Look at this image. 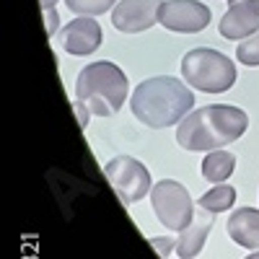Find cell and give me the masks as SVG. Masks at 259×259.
I'll return each instance as SVG.
<instances>
[{
    "label": "cell",
    "instance_id": "obj_1",
    "mask_svg": "<svg viewBox=\"0 0 259 259\" xmlns=\"http://www.w3.org/2000/svg\"><path fill=\"white\" fill-rule=\"evenodd\" d=\"M249 127L244 109L231 104H210L202 109H192L177 127V143L184 150H218L236 143Z\"/></svg>",
    "mask_w": 259,
    "mask_h": 259
},
{
    "label": "cell",
    "instance_id": "obj_2",
    "mask_svg": "<svg viewBox=\"0 0 259 259\" xmlns=\"http://www.w3.org/2000/svg\"><path fill=\"white\" fill-rule=\"evenodd\" d=\"M130 109L145 127L163 130L179 124L194 109V94L179 78L156 75L138 83V89L130 96Z\"/></svg>",
    "mask_w": 259,
    "mask_h": 259
},
{
    "label": "cell",
    "instance_id": "obj_3",
    "mask_svg": "<svg viewBox=\"0 0 259 259\" xmlns=\"http://www.w3.org/2000/svg\"><path fill=\"white\" fill-rule=\"evenodd\" d=\"M130 94L127 75L114 62H91L78 73L75 80V99L85 104V109L96 117H112L117 114Z\"/></svg>",
    "mask_w": 259,
    "mask_h": 259
},
{
    "label": "cell",
    "instance_id": "obj_4",
    "mask_svg": "<svg viewBox=\"0 0 259 259\" xmlns=\"http://www.w3.org/2000/svg\"><path fill=\"white\" fill-rule=\"evenodd\" d=\"M182 78L197 91L226 94L236 83V65L228 55L212 47H194L182 60Z\"/></svg>",
    "mask_w": 259,
    "mask_h": 259
},
{
    "label": "cell",
    "instance_id": "obj_5",
    "mask_svg": "<svg viewBox=\"0 0 259 259\" xmlns=\"http://www.w3.org/2000/svg\"><path fill=\"white\" fill-rule=\"evenodd\" d=\"M150 202H153L158 221L168 231H184L194 221V205H192L189 192L184 184L174 179L156 182L153 189H150Z\"/></svg>",
    "mask_w": 259,
    "mask_h": 259
},
{
    "label": "cell",
    "instance_id": "obj_6",
    "mask_svg": "<svg viewBox=\"0 0 259 259\" xmlns=\"http://www.w3.org/2000/svg\"><path fill=\"white\" fill-rule=\"evenodd\" d=\"M104 177L109 179L112 189L119 194L124 205L140 202L145 194L153 189L150 187V171L133 156H117L104 166Z\"/></svg>",
    "mask_w": 259,
    "mask_h": 259
},
{
    "label": "cell",
    "instance_id": "obj_7",
    "mask_svg": "<svg viewBox=\"0 0 259 259\" xmlns=\"http://www.w3.org/2000/svg\"><path fill=\"white\" fill-rule=\"evenodd\" d=\"M158 24L177 34H200L210 24V8L200 0H163Z\"/></svg>",
    "mask_w": 259,
    "mask_h": 259
},
{
    "label": "cell",
    "instance_id": "obj_8",
    "mask_svg": "<svg viewBox=\"0 0 259 259\" xmlns=\"http://www.w3.org/2000/svg\"><path fill=\"white\" fill-rule=\"evenodd\" d=\"M163 0H119L112 11V24L122 34H140L158 24Z\"/></svg>",
    "mask_w": 259,
    "mask_h": 259
},
{
    "label": "cell",
    "instance_id": "obj_9",
    "mask_svg": "<svg viewBox=\"0 0 259 259\" xmlns=\"http://www.w3.org/2000/svg\"><path fill=\"white\" fill-rule=\"evenodd\" d=\"M62 47L73 57L94 55L101 47V26L94 16H78L62 29Z\"/></svg>",
    "mask_w": 259,
    "mask_h": 259
},
{
    "label": "cell",
    "instance_id": "obj_10",
    "mask_svg": "<svg viewBox=\"0 0 259 259\" xmlns=\"http://www.w3.org/2000/svg\"><path fill=\"white\" fill-rule=\"evenodd\" d=\"M218 31L223 39L239 41L259 31V0H239L228 6L226 16L221 18Z\"/></svg>",
    "mask_w": 259,
    "mask_h": 259
},
{
    "label": "cell",
    "instance_id": "obj_11",
    "mask_svg": "<svg viewBox=\"0 0 259 259\" xmlns=\"http://www.w3.org/2000/svg\"><path fill=\"white\" fill-rule=\"evenodd\" d=\"M228 236L244 249L256 251L259 249V210L254 207H239L226 223Z\"/></svg>",
    "mask_w": 259,
    "mask_h": 259
},
{
    "label": "cell",
    "instance_id": "obj_12",
    "mask_svg": "<svg viewBox=\"0 0 259 259\" xmlns=\"http://www.w3.org/2000/svg\"><path fill=\"white\" fill-rule=\"evenodd\" d=\"M212 223L207 218L197 221V223H192L189 228L179 231V239H177V254L182 259H192V256H197L207 241V233H210Z\"/></svg>",
    "mask_w": 259,
    "mask_h": 259
},
{
    "label": "cell",
    "instance_id": "obj_13",
    "mask_svg": "<svg viewBox=\"0 0 259 259\" xmlns=\"http://www.w3.org/2000/svg\"><path fill=\"white\" fill-rule=\"evenodd\" d=\"M236 168V156L233 153H226V150H210L202 161V177L207 182H215V184H223Z\"/></svg>",
    "mask_w": 259,
    "mask_h": 259
},
{
    "label": "cell",
    "instance_id": "obj_14",
    "mask_svg": "<svg viewBox=\"0 0 259 259\" xmlns=\"http://www.w3.org/2000/svg\"><path fill=\"white\" fill-rule=\"evenodd\" d=\"M236 202V189L231 184H215L210 192H205L202 197H200V207L205 212H226L231 210Z\"/></svg>",
    "mask_w": 259,
    "mask_h": 259
},
{
    "label": "cell",
    "instance_id": "obj_15",
    "mask_svg": "<svg viewBox=\"0 0 259 259\" xmlns=\"http://www.w3.org/2000/svg\"><path fill=\"white\" fill-rule=\"evenodd\" d=\"M65 3L75 16H101L114 8L117 0H65Z\"/></svg>",
    "mask_w": 259,
    "mask_h": 259
},
{
    "label": "cell",
    "instance_id": "obj_16",
    "mask_svg": "<svg viewBox=\"0 0 259 259\" xmlns=\"http://www.w3.org/2000/svg\"><path fill=\"white\" fill-rule=\"evenodd\" d=\"M236 57H239V62L249 65V68H256L259 65V31L241 41L239 50H236Z\"/></svg>",
    "mask_w": 259,
    "mask_h": 259
},
{
    "label": "cell",
    "instance_id": "obj_17",
    "mask_svg": "<svg viewBox=\"0 0 259 259\" xmlns=\"http://www.w3.org/2000/svg\"><path fill=\"white\" fill-rule=\"evenodd\" d=\"M150 244L156 246V251H158L163 259H168V251H171V249H177V241H174V239H163V236H153V239H150Z\"/></svg>",
    "mask_w": 259,
    "mask_h": 259
},
{
    "label": "cell",
    "instance_id": "obj_18",
    "mask_svg": "<svg viewBox=\"0 0 259 259\" xmlns=\"http://www.w3.org/2000/svg\"><path fill=\"white\" fill-rule=\"evenodd\" d=\"M57 24H60L57 11H55V8H47V11H45V29H47V36H55Z\"/></svg>",
    "mask_w": 259,
    "mask_h": 259
},
{
    "label": "cell",
    "instance_id": "obj_19",
    "mask_svg": "<svg viewBox=\"0 0 259 259\" xmlns=\"http://www.w3.org/2000/svg\"><path fill=\"white\" fill-rule=\"evenodd\" d=\"M73 109H75V114H78V122H80V127H85L89 124V109H85V104H80L78 99H75V104H73Z\"/></svg>",
    "mask_w": 259,
    "mask_h": 259
},
{
    "label": "cell",
    "instance_id": "obj_20",
    "mask_svg": "<svg viewBox=\"0 0 259 259\" xmlns=\"http://www.w3.org/2000/svg\"><path fill=\"white\" fill-rule=\"evenodd\" d=\"M55 3H57V0H39L41 11H47V8H55Z\"/></svg>",
    "mask_w": 259,
    "mask_h": 259
},
{
    "label": "cell",
    "instance_id": "obj_21",
    "mask_svg": "<svg viewBox=\"0 0 259 259\" xmlns=\"http://www.w3.org/2000/svg\"><path fill=\"white\" fill-rule=\"evenodd\" d=\"M246 259H259V249H256V251H254V254H249V256H246Z\"/></svg>",
    "mask_w": 259,
    "mask_h": 259
},
{
    "label": "cell",
    "instance_id": "obj_22",
    "mask_svg": "<svg viewBox=\"0 0 259 259\" xmlns=\"http://www.w3.org/2000/svg\"><path fill=\"white\" fill-rule=\"evenodd\" d=\"M233 3H239V0H228V6H233Z\"/></svg>",
    "mask_w": 259,
    "mask_h": 259
}]
</instances>
